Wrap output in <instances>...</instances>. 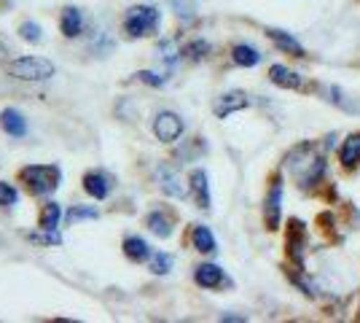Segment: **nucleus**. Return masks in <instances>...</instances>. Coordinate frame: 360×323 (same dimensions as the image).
Returning <instances> with one entry per match:
<instances>
[{
    "mask_svg": "<svg viewBox=\"0 0 360 323\" xmlns=\"http://www.w3.org/2000/svg\"><path fill=\"white\" fill-rule=\"evenodd\" d=\"M27 240L35 243V246H62V234L57 229H41V232H30Z\"/></svg>",
    "mask_w": 360,
    "mask_h": 323,
    "instance_id": "b1692460",
    "label": "nucleus"
},
{
    "mask_svg": "<svg viewBox=\"0 0 360 323\" xmlns=\"http://www.w3.org/2000/svg\"><path fill=\"white\" fill-rule=\"evenodd\" d=\"M231 60L234 65H240V68H255L258 62H261V51L250 44H237V46L231 49Z\"/></svg>",
    "mask_w": 360,
    "mask_h": 323,
    "instance_id": "aec40b11",
    "label": "nucleus"
},
{
    "mask_svg": "<svg viewBox=\"0 0 360 323\" xmlns=\"http://www.w3.org/2000/svg\"><path fill=\"white\" fill-rule=\"evenodd\" d=\"M172 262H175V259H172L169 253L159 251V253L150 256V272H153V275H167V272L172 270Z\"/></svg>",
    "mask_w": 360,
    "mask_h": 323,
    "instance_id": "a878e982",
    "label": "nucleus"
},
{
    "mask_svg": "<svg viewBox=\"0 0 360 323\" xmlns=\"http://www.w3.org/2000/svg\"><path fill=\"white\" fill-rule=\"evenodd\" d=\"M137 78H140L143 84H148V87H162V84H165V78L156 76L153 70H140V73H137Z\"/></svg>",
    "mask_w": 360,
    "mask_h": 323,
    "instance_id": "7c9ffc66",
    "label": "nucleus"
},
{
    "mask_svg": "<svg viewBox=\"0 0 360 323\" xmlns=\"http://www.w3.org/2000/svg\"><path fill=\"white\" fill-rule=\"evenodd\" d=\"M269 38L271 44L277 49H283V51H288V54H293V57H307V51H304V46H301L299 41L290 35V32L285 30H277V27H269Z\"/></svg>",
    "mask_w": 360,
    "mask_h": 323,
    "instance_id": "dca6fc26",
    "label": "nucleus"
},
{
    "mask_svg": "<svg viewBox=\"0 0 360 323\" xmlns=\"http://www.w3.org/2000/svg\"><path fill=\"white\" fill-rule=\"evenodd\" d=\"M8 6V0H0V8H6Z\"/></svg>",
    "mask_w": 360,
    "mask_h": 323,
    "instance_id": "72a5a7b5",
    "label": "nucleus"
},
{
    "mask_svg": "<svg viewBox=\"0 0 360 323\" xmlns=\"http://www.w3.org/2000/svg\"><path fill=\"white\" fill-rule=\"evenodd\" d=\"M121 251H124V256L129 259V262H146L150 259V246L143 240V237H135V234H129V237H124V243H121Z\"/></svg>",
    "mask_w": 360,
    "mask_h": 323,
    "instance_id": "4468645a",
    "label": "nucleus"
},
{
    "mask_svg": "<svg viewBox=\"0 0 360 323\" xmlns=\"http://www.w3.org/2000/svg\"><path fill=\"white\" fill-rule=\"evenodd\" d=\"M183 129H186V124L180 119L178 113H172V110H162L156 119H153V135L162 140V143H175V140L183 135Z\"/></svg>",
    "mask_w": 360,
    "mask_h": 323,
    "instance_id": "39448f33",
    "label": "nucleus"
},
{
    "mask_svg": "<svg viewBox=\"0 0 360 323\" xmlns=\"http://www.w3.org/2000/svg\"><path fill=\"white\" fill-rule=\"evenodd\" d=\"M8 76L19 78V81H49L57 73L54 62L44 60V57H19V60L6 65Z\"/></svg>",
    "mask_w": 360,
    "mask_h": 323,
    "instance_id": "20e7f679",
    "label": "nucleus"
},
{
    "mask_svg": "<svg viewBox=\"0 0 360 323\" xmlns=\"http://www.w3.org/2000/svg\"><path fill=\"white\" fill-rule=\"evenodd\" d=\"M323 92L328 94L326 100H328V103H333V106L345 108V110H358V106H355V103H349L342 89H336V87H323Z\"/></svg>",
    "mask_w": 360,
    "mask_h": 323,
    "instance_id": "cd10ccee",
    "label": "nucleus"
},
{
    "mask_svg": "<svg viewBox=\"0 0 360 323\" xmlns=\"http://www.w3.org/2000/svg\"><path fill=\"white\" fill-rule=\"evenodd\" d=\"M188 186H191V194H194L196 205L202 210H210V186H207V172L205 170H191L188 175Z\"/></svg>",
    "mask_w": 360,
    "mask_h": 323,
    "instance_id": "1a4fd4ad",
    "label": "nucleus"
},
{
    "mask_svg": "<svg viewBox=\"0 0 360 323\" xmlns=\"http://www.w3.org/2000/svg\"><path fill=\"white\" fill-rule=\"evenodd\" d=\"M60 30L65 38H78L81 32H84V14L73 8V6H68V8H62V16H60Z\"/></svg>",
    "mask_w": 360,
    "mask_h": 323,
    "instance_id": "9d476101",
    "label": "nucleus"
},
{
    "mask_svg": "<svg viewBox=\"0 0 360 323\" xmlns=\"http://www.w3.org/2000/svg\"><path fill=\"white\" fill-rule=\"evenodd\" d=\"M269 78H271V84H277V87H283V89H301V84H304L299 73H293L285 65H271Z\"/></svg>",
    "mask_w": 360,
    "mask_h": 323,
    "instance_id": "f3484780",
    "label": "nucleus"
},
{
    "mask_svg": "<svg viewBox=\"0 0 360 323\" xmlns=\"http://www.w3.org/2000/svg\"><path fill=\"white\" fill-rule=\"evenodd\" d=\"M221 321H245L240 315H221Z\"/></svg>",
    "mask_w": 360,
    "mask_h": 323,
    "instance_id": "473e14b6",
    "label": "nucleus"
},
{
    "mask_svg": "<svg viewBox=\"0 0 360 323\" xmlns=\"http://www.w3.org/2000/svg\"><path fill=\"white\" fill-rule=\"evenodd\" d=\"M180 54H183L186 60L199 62V60H205V57L210 54V44H207V41H202V38H194V41H188L186 46L180 49Z\"/></svg>",
    "mask_w": 360,
    "mask_h": 323,
    "instance_id": "5701e85b",
    "label": "nucleus"
},
{
    "mask_svg": "<svg viewBox=\"0 0 360 323\" xmlns=\"http://www.w3.org/2000/svg\"><path fill=\"white\" fill-rule=\"evenodd\" d=\"M191 246H194L199 253H215V251H218V243H215L212 232L207 229V227H202V224H196L194 229H191Z\"/></svg>",
    "mask_w": 360,
    "mask_h": 323,
    "instance_id": "6ab92c4d",
    "label": "nucleus"
},
{
    "mask_svg": "<svg viewBox=\"0 0 360 323\" xmlns=\"http://www.w3.org/2000/svg\"><path fill=\"white\" fill-rule=\"evenodd\" d=\"M194 280L196 286H202V289H218V286H224V270L218 264H199L194 272Z\"/></svg>",
    "mask_w": 360,
    "mask_h": 323,
    "instance_id": "f8f14e48",
    "label": "nucleus"
},
{
    "mask_svg": "<svg viewBox=\"0 0 360 323\" xmlns=\"http://www.w3.org/2000/svg\"><path fill=\"white\" fill-rule=\"evenodd\" d=\"M6 57H8V49H6V44H3V41H0V62L6 60Z\"/></svg>",
    "mask_w": 360,
    "mask_h": 323,
    "instance_id": "2f4dec72",
    "label": "nucleus"
},
{
    "mask_svg": "<svg viewBox=\"0 0 360 323\" xmlns=\"http://www.w3.org/2000/svg\"><path fill=\"white\" fill-rule=\"evenodd\" d=\"M110 178H108L105 172H86L84 175V191L91 194L94 200H105L108 194H110Z\"/></svg>",
    "mask_w": 360,
    "mask_h": 323,
    "instance_id": "ddd939ff",
    "label": "nucleus"
},
{
    "mask_svg": "<svg viewBox=\"0 0 360 323\" xmlns=\"http://www.w3.org/2000/svg\"><path fill=\"white\" fill-rule=\"evenodd\" d=\"M19 200V194H16V189L11 184H6V181H0V208H6V205H16Z\"/></svg>",
    "mask_w": 360,
    "mask_h": 323,
    "instance_id": "c756f323",
    "label": "nucleus"
},
{
    "mask_svg": "<svg viewBox=\"0 0 360 323\" xmlns=\"http://www.w3.org/2000/svg\"><path fill=\"white\" fill-rule=\"evenodd\" d=\"M60 218H62L60 205L57 202H46L44 208H41V215H38V227L41 229H57Z\"/></svg>",
    "mask_w": 360,
    "mask_h": 323,
    "instance_id": "4be33fe9",
    "label": "nucleus"
},
{
    "mask_svg": "<svg viewBox=\"0 0 360 323\" xmlns=\"http://www.w3.org/2000/svg\"><path fill=\"white\" fill-rule=\"evenodd\" d=\"M159 184H162V189H165V194H169V197H186V189L180 186V178L175 170H169L167 165H159Z\"/></svg>",
    "mask_w": 360,
    "mask_h": 323,
    "instance_id": "a211bd4d",
    "label": "nucleus"
},
{
    "mask_svg": "<svg viewBox=\"0 0 360 323\" xmlns=\"http://www.w3.org/2000/svg\"><path fill=\"white\" fill-rule=\"evenodd\" d=\"M248 106H250V97L242 92V89H231V92H224L221 97H215L212 113L218 119H226V116H231V113H237V110H242V108Z\"/></svg>",
    "mask_w": 360,
    "mask_h": 323,
    "instance_id": "6e6552de",
    "label": "nucleus"
},
{
    "mask_svg": "<svg viewBox=\"0 0 360 323\" xmlns=\"http://www.w3.org/2000/svg\"><path fill=\"white\" fill-rule=\"evenodd\" d=\"M285 165L293 172V178H296V184L301 189H312L326 175V159H323V154H320V148H317L315 143H299L288 154Z\"/></svg>",
    "mask_w": 360,
    "mask_h": 323,
    "instance_id": "f257e3e1",
    "label": "nucleus"
},
{
    "mask_svg": "<svg viewBox=\"0 0 360 323\" xmlns=\"http://www.w3.org/2000/svg\"><path fill=\"white\" fill-rule=\"evenodd\" d=\"M280 213H283V181H280V175H274L266 202H264V221H266L269 232L280 229Z\"/></svg>",
    "mask_w": 360,
    "mask_h": 323,
    "instance_id": "423d86ee",
    "label": "nucleus"
},
{
    "mask_svg": "<svg viewBox=\"0 0 360 323\" xmlns=\"http://www.w3.org/2000/svg\"><path fill=\"white\" fill-rule=\"evenodd\" d=\"M307 240H309V234H307V224L299 221V218H290V221H288V253H290V259L299 264V267L304 264Z\"/></svg>",
    "mask_w": 360,
    "mask_h": 323,
    "instance_id": "0eeeda50",
    "label": "nucleus"
},
{
    "mask_svg": "<svg viewBox=\"0 0 360 323\" xmlns=\"http://www.w3.org/2000/svg\"><path fill=\"white\" fill-rule=\"evenodd\" d=\"M162 16H159V8L156 6H132L127 14H124V32L129 38H143V35H150V32L159 27Z\"/></svg>",
    "mask_w": 360,
    "mask_h": 323,
    "instance_id": "7ed1b4c3",
    "label": "nucleus"
},
{
    "mask_svg": "<svg viewBox=\"0 0 360 323\" xmlns=\"http://www.w3.org/2000/svg\"><path fill=\"white\" fill-rule=\"evenodd\" d=\"M146 227H148L156 237H169L172 234V221H169V215H165L162 210H153V213H148V218H146Z\"/></svg>",
    "mask_w": 360,
    "mask_h": 323,
    "instance_id": "412c9836",
    "label": "nucleus"
},
{
    "mask_svg": "<svg viewBox=\"0 0 360 323\" xmlns=\"http://www.w3.org/2000/svg\"><path fill=\"white\" fill-rule=\"evenodd\" d=\"M97 210H94V208H86V205H78V208H70V210H68V215H65V221H68V224H78V221H86V218H89V221H94V218H97Z\"/></svg>",
    "mask_w": 360,
    "mask_h": 323,
    "instance_id": "bb28decb",
    "label": "nucleus"
},
{
    "mask_svg": "<svg viewBox=\"0 0 360 323\" xmlns=\"http://www.w3.org/2000/svg\"><path fill=\"white\" fill-rule=\"evenodd\" d=\"M19 38H22V41H30V44H38V41H41V25H35V22H22V25H19Z\"/></svg>",
    "mask_w": 360,
    "mask_h": 323,
    "instance_id": "c85d7f7f",
    "label": "nucleus"
},
{
    "mask_svg": "<svg viewBox=\"0 0 360 323\" xmlns=\"http://www.w3.org/2000/svg\"><path fill=\"white\" fill-rule=\"evenodd\" d=\"M0 127H3L11 138H25V135H27V122H25V116H22L16 108H6V110L0 113Z\"/></svg>",
    "mask_w": 360,
    "mask_h": 323,
    "instance_id": "9b49d317",
    "label": "nucleus"
},
{
    "mask_svg": "<svg viewBox=\"0 0 360 323\" xmlns=\"http://www.w3.org/2000/svg\"><path fill=\"white\" fill-rule=\"evenodd\" d=\"M19 178H22V184H25V189L30 191L32 197H46L60 186L62 172L54 165H30V167H25L19 172Z\"/></svg>",
    "mask_w": 360,
    "mask_h": 323,
    "instance_id": "f03ea898",
    "label": "nucleus"
},
{
    "mask_svg": "<svg viewBox=\"0 0 360 323\" xmlns=\"http://www.w3.org/2000/svg\"><path fill=\"white\" fill-rule=\"evenodd\" d=\"M156 57H159V60H165L167 65H169V68H172V65H175V62H178V57H180V49H178V44H175V41H172V38H165V41H162V44H159V46H156Z\"/></svg>",
    "mask_w": 360,
    "mask_h": 323,
    "instance_id": "393cba45",
    "label": "nucleus"
},
{
    "mask_svg": "<svg viewBox=\"0 0 360 323\" xmlns=\"http://www.w3.org/2000/svg\"><path fill=\"white\" fill-rule=\"evenodd\" d=\"M339 162L345 170H355L360 165V132L349 135L339 148Z\"/></svg>",
    "mask_w": 360,
    "mask_h": 323,
    "instance_id": "2eb2a0df",
    "label": "nucleus"
}]
</instances>
